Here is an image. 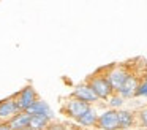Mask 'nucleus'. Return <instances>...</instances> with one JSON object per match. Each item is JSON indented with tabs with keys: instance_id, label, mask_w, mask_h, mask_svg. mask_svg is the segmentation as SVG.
Instances as JSON below:
<instances>
[{
	"instance_id": "1",
	"label": "nucleus",
	"mask_w": 147,
	"mask_h": 130,
	"mask_svg": "<svg viewBox=\"0 0 147 130\" xmlns=\"http://www.w3.org/2000/svg\"><path fill=\"white\" fill-rule=\"evenodd\" d=\"M16 98H18L16 103H18L19 111H27L36 100H38V98H36V94H35V89H33L32 86H27V87H24L22 91L18 94Z\"/></svg>"
},
{
	"instance_id": "2",
	"label": "nucleus",
	"mask_w": 147,
	"mask_h": 130,
	"mask_svg": "<svg viewBox=\"0 0 147 130\" xmlns=\"http://www.w3.org/2000/svg\"><path fill=\"white\" fill-rule=\"evenodd\" d=\"M98 127L103 130H115L119 129V114L115 111H106L98 117Z\"/></svg>"
},
{
	"instance_id": "3",
	"label": "nucleus",
	"mask_w": 147,
	"mask_h": 130,
	"mask_svg": "<svg viewBox=\"0 0 147 130\" xmlns=\"http://www.w3.org/2000/svg\"><path fill=\"white\" fill-rule=\"evenodd\" d=\"M89 86L93 89V92L96 94L98 98H108L109 94L112 92V87L106 78H95L92 81V84H89Z\"/></svg>"
},
{
	"instance_id": "4",
	"label": "nucleus",
	"mask_w": 147,
	"mask_h": 130,
	"mask_svg": "<svg viewBox=\"0 0 147 130\" xmlns=\"http://www.w3.org/2000/svg\"><path fill=\"white\" fill-rule=\"evenodd\" d=\"M87 111H90V108H89V103H86V101L71 100V101H68V105H67V114L76 117V119H79L81 116H84Z\"/></svg>"
},
{
	"instance_id": "5",
	"label": "nucleus",
	"mask_w": 147,
	"mask_h": 130,
	"mask_svg": "<svg viewBox=\"0 0 147 130\" xmlns=\"http://www.w3.org/2000/svg\"><path fill=\"white\" fill-rule=\"evenodd\" d=\"M74 97L81 101H86V103H92V101H96V94L93 92V89L87 84H81L74 89Z\"/></svg>"
},
{
	"instance_id": "6",
	"label": "nucleus",
	"mask_w": 147,
	"mask_h": 130,
	"mask_svg": "<svg viewBox=\"0 0 147 130\" xmlns=\"http://www.w3.org/2000/svg\"><path fill=\"white\" fill-rule=\"evenodd\" d=\"M29 122H30V114L22 111V113H18L14 117H11L8 125L11 130H26L29 129Z\"/></svg>"
},
{
	"instance_id": "7",
	"label": "nucleus",
	"mask_w": 147,
	"mask_h": 130,
	"mask_svg": "<svg viewBox=\"0 0 147 130\" xmlns=\"http://www.w3.org/2000/svg\"><path fill=\"white\" fill-rule=\"evenodd\" d=\"M18 113H21L19 108H18L16 100L13 98H7V100L0 101V117H14Z\"/></svg>"
},
{
	"instance_id": "8",
	"label": "nucleus",
	"mask_w": 147,
	"mask_h": 130,
	"mask_svg": "<svg viewBox=\"0 0 147 130\" xmlns=\"http://www.w3.org/2000/svg\"><path fill=\"white\" fill-rule=\"evenodd\" d=\"M26 113H29L30 116H45V117H48V119H51V117H52L51 108H49L48 103L43 101V100H36L35 103H33L32 106L26 111Z\"/></svg>"
},
{
	"instance_id": "9",
	"label": "nucleus",
	"mask_w": 147,
	"mask_h": 130,
	"mask_svg": "<svg viewBox=\"0 0 147 130\" xmlns=\"http://www.w3.org/2000/svg\"><path fill=\"white\" fill-rule=\"evenodd\" d=\"M127 78H128V75L123 71V70H114V71L109 75L108 81H109V84H111L112 89L120 91V87L123 86V82L127 81Z\"/></svg>"
},
{
	"instance_id": "10",
	"label": "nucleus",
	"mask_w": 147,
	"mask_h": 130,
	"mask_svg": "<svg viewBox=\"0 0 147 130\" xmlns=\"http://www.w3.org/2000/svg\"><path fill=\"white\" fill-rule=\"evenodd\" d=\"M138 81H136V78H133V76H128L127 78V81L123 82V86L120 87V94L123 95V97H130V95H133V94H136V91H138Z\"/></svg>"
},
{
	"instance_id": "11",
	"label": "nucleus",
	"mask_w": 147,
	"mask_h": 130,
	"mask_svg": "<svg viewBox=\"0 0 147 130\" xmlns=\"http://www.w3.org/2000/svg\"><path fill=\"white\" fill-rule=\"evenodd\" d=\"M49 119L45 116H30L29 129L30 130H48Z\"/></svg>"
},
{
	"instance_id": "12",
	"label": "nucleus",
	"mask_w": 147,
	"mask_h": 130,
	"mask_svg": "<svg viewBox=\"0 0 147 130\" xmlns=\"http://www.w3.org/2000/svg\"><path fill=\"white\" fill-rule=\"evenodd\" d=\"M117 114H119V125L120 127L127 129V127H130L133 124V114L130 111H120Z\"/></svg>"
},
{
	"instance_id": "13",
	"label": "nucleus",
	"mask_w": 147,
	"mask_h": 130,
	"mask_svg": "<svg viewBox=\"0 0 147 130\" xmlns=\"http://www.w3.org/2000/svg\"><path fill=\"white\" fill-rule=\"evenodd\" d=\"M78 122L81 124V125H93V124L96 122V116L93 114V111H87L84 116H81L79 119H78Z\"/></svg>"
},
{
	"instance_id": "14",
	"label": "nucleus",
	"mask_w": 147,
	"mask_h": 130,
	"mask_svg": "<svg viewBox=\"0 0 147 130\" xmlns=\"http://www.w3.org/2000/svg\"><path fill=\"white\" fill-rule=\"evenodd\" d=\"M136 95H147V81H146V82H142V84H141L139 87H138Z\"/></svg>"
},
{
	"instance_id": "15",
	"label": "nucleus",
	"mask_w": 147,
	"mask_h": 130,
	"mask_svg": "<svg viewBox=\"0 0 147 130\" xmlns=\"http://www.w3.org/2000/svg\"><path fill=\"white\" fill-rule=\"evenodd\" d=\"M122 101H123V100H122L120 97H114L111 100V105H112V106H119V105H122Z\"/></svg>"
},
{
	"instance_id": "16",
	"label": "nucleus",
	"mask_w": 147,
	"mask_h": 130,
	"mask_svg": "<svg viewBox=\"0 0 147 130\" xmlns=\"http://www.w3.org/2000/svg\"><path fill=\"white\" fill-rule=\"evenodd\" d=\"M141 120H142V124L147 127V110H144L142 113H141Z\"/></svg>"
},
{
	"instance_id": "17",
	"label": "nucleus",
	"mask_w": 147,
	"mask_h": 130,
	"mask_svg": "<svg viewBox=\"0 0 147 130\" xmlns=\"http://www.w3.org/2000/svg\"><path fill=\"white\" fill-rule=\"evenodd\" d=\"M48 130H63V127L62 125H51V127H48Z\"/></svg>"
},
{
	"instance_id": "18",
	"label": "nucleus",
	"mask_w": 147,
	"mask_h": 130,
	"mask_svg": "<svg viewBox=\"0 0 147 130\" xmlns=\"http://www.w3.org/2000/svg\"><path fill=\"white\" fill-rule=\"evenodd\" d=\"M0 130H11L8 124H0Z\"/></svg>"
},
{
	"instance_id": "19",
	"label": "nucleus",
	"mask_w": 147,
	"mask_h": 130,
	"mask_svg": "<svg viewBox=\"0 0 147 130\" xmlns=\"http://www.w3.org/2000/svg\"><path fill=\"white\" fill-rule=\"evenodd\" d=\"M26 130H30V129H26Z\"/></svg>"
}]
</instances>
